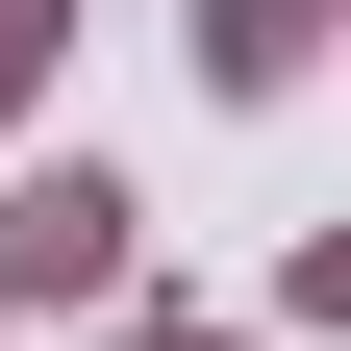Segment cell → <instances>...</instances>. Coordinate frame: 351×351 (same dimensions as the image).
<instances>
[{
  "mask_svg": "<svg viewBox=\"0 0 351 351\" xmlns=\"http://www.w3.org/2000/svg\"><path fill=\"white\" fill-rule=\"evenodd\" d=\"M201 51H226V75H301V51H326V0H226Z\"/></svg>",
  "mask_w": 351,
  "mask_h": 351,
  "instance_id": "cell-1",
  "label": "cell"
}]
</instances>
